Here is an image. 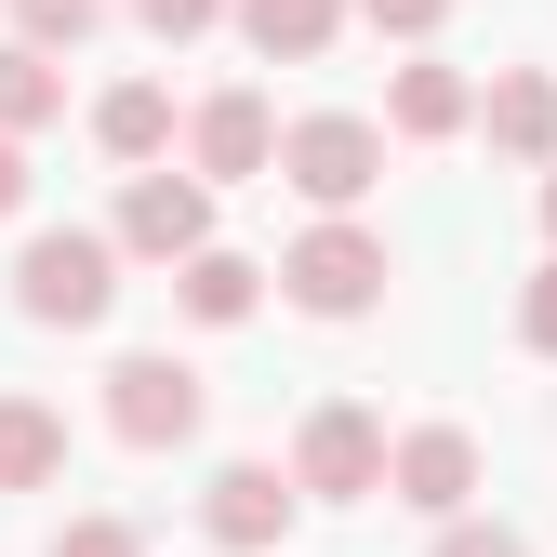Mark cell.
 <instances>
[{"mask_svg":"<svg viewBox=\"0 0 557 557\" xmlns=\"http://www.w3.org/2000/svg\"><path fill=\"white\" fill-rule=\"evenodd\" d=\"M107 239H81V226H40L27 239V265H14V306L40 319V332H81V319H107Z\"/></svg>","mask_w":557,"mask_h":557,"instance_id":"cell-1","label":"cell"},{"mask_svg":"<svg viewBox=\"0 0 557 557\" xmlns=\"http://www.w3.org/2000/svg\"><path fill=\"white\" fill-rule=\"evenodd\" d=\"M107 425H120L133 451L199 438V372H186V359H160V345H147V359H120V372H107Z\"/></svg>","mask_w":557,"mask_h":557,"instance_id":"cell-2","label":"cell"},{"mask_svg":"<svg viewBox=\"0 0 557 557\" xmlns=\"http://www.w3.org/2000/svg\"><path fill=\"white\" fill-rule=\"evenodd\" d=\"M293 306L306 319H359L372 293H385V239H359V226H319V239H293Z\"/></svg>","mask_w":557,"mask_h":557,"instance_id":"cell-3","label":"cell"},{"mask_svg":"<svg viewBox=\"0 0 557 557\" xmlns=\"http://www.w3.org/2000/svg\"><path fill=\"white\" fill-rule=\"evenodd\" d=\"M278 173H293L306 199H332V213H345V199L385 173V133H372V120H293V133H278Z\"/></svg>","mask_w":557,"mask_h":557,"instance_id":"cell-4","label":"cell"},{"mask_svg":"<svg viewBox=\"0 0 557 557\" xmlns=\"http://www.w3.org/2000/svg\"><path fill=\"white\" fill-rule=\"evenodd\" d=\"M293 465H306V492H319V505H359V492H385V465H398V451H385V425H372L359 398H332L319 425H306Z\"/></svg>","mask_w":557,"mask_h":557,"instance_id":"cell-5","label":"cell"},{"mask_svg":"<svg viewBox=\"0 0 557 557\" xmlns=\"http://www.w3.org/2000/svg\"><path fill=\"white\" fill-rule=\"evenodd\" d=\"M120 239L160 252V265H199V252H213V199H199L186 173H147V186L120 199Z\"/></svg>","mask_w":557,"mask_h":557,"instance_id":"cell-6","label":"cell"},{"mask_svg":"<svg viewBox=\"0 0 557 557\" xmlns=\"http://www.w3.org/2000/svg\"><path fill=\"white\" fill-rule=\"evenodd\" d=\"M199 531H213L226 557H265L278 531H293V492H278V465H226L213 492H199Z\"/></svg>","mask_w":557,"mask_h":557,"instance_id":"cell-7","label":"cell"},{"mask_svg":"<svg viewBox=\"0 0 557 557\" xmlns=\"http://www.w3.org/2000/svg\"><path fill=\"white\" fill-rule=\"evenodd\" d=\"M398 505H425V518H465V492H478V438L465 425H425V438H398Z\"/></svg>","mask_w":557,"mask_h":557,"instance_id":"cell-8","label":"cell"},{"mask_svg":"<svg viewBox=\"0 0 557 557\" xmlns=\"http://www.w3.org/2000/svg\"><path fill=\"white\" fill-rule=\"evenodd\" d=\"M265 160H278L265 94H213V107H199V173H265Z\"/></svg>","mask_w":557,"mask_h":557,"instance_id":"cell-9","label":"cell"},{"mask_svg":"<svg viewBox=\"0 0 557 557\" xmlns=\"http://www.w3.org/2000/svg\"><path fill=\"white\" fill-rule=\"evenodd\" d=\"M332 14L345 0H239V40L278 53V66H306V53H332Z\"/></svg>","mask_w":557,"mask_h":557,"instance_id":"cell-10","label":"cell"},{"mask_svg":"<svg viewBox=\"0 0 557 557\" xmlns=\"http://www.w3.org/2000/svg\"><path fill=\"white\" fill-rule=\"evenodd\" d=\"M53 465H66V425L40 398H0V492H40Z\"/></svg>","mask_w":557,"mask_h":557,"instance_id":"cell-11","label":"cell"},{"mask_svg":"<svg viewBox=\"0 0 557 557\" xmlns=\"http://www.w3.org/2000/svg\"><path fill=\"white\" fill-rule=\"evenodd\" d=\"M94 133H107V160H160V147H173V94H160V81H120V94L94 107Z\"/></svg>","mask_w":557,"mask_h":557,"instance_id":"cell-12","label":"cell"},{"mask_svg":"<svg viewBox=\"0 0 557 557\" xmlns=\"http://www.w3.org/2000/svg\"><path fill=\"white\" fill-rule=\"evenodd\" d=\"M492 147L505 160H557V94L544 81H492Z\"/></svg>","mask_w":557,"mask_h":557,"instance_id":"cell-13","label":"cell"},{"mask_svg":"<svg viewBox=\"0 0 557 557\" xmlns=\"http://www.w3.org/2000/svg\"><path fill=\"white\" fill-rule=\"evenodd\" d=\"M465 107H478V94L451 81V66H398V107H385V120H398V133H451Z\"/></svg>","mask_w":557,"mask_h":557,"instance_id":"cell-14","label":"cell"},{"mask_svg":"<svg viewBox=\"0 0 557 557\" xmlns=\"http://www.w3.org/2000/svg\"><path fill=\"white\" fill-rule=\"evenodd\" d=\"M53 107H66V81L14 40V53H0V133H27V120H53Z\"/></svg>","mask_w":557,"mask_h":557,"instance_id":"cell-15","label":"cell"},{"mask_svg":"<svg viewBox=\"0 0 557 557\" xmlns=\"http://www.w3.org/2000/svg\"><path fill=\"white\" fill-rule=\"evenodd\" d=\"M186 319H252V265L239 252H199L186 265Z\"/></svg>","mask_w":557,"mask_h":557,"instance_id":"cell-16","label":"cell"},{"mask_svg":"<svg viewBox=\"0 0 557 557\" xmlns=\"http://www.w3.org/2000/svg\"><path fill=\"white\" fill-rule=\"evenodd\" d=\"M94 14H107V0H14V27H27V53H40V40H94Z\"/></svg>","mask_w":557,"mask_h":557,"instance_id":"cell-17","label":"cell"},{"mask_svg":"<svg viewBox=\"0 0 557 557\" xmlns=\"http://www.w3.org/2000/svg\"><path fill=\"white\" fill-rule=\"evenodd\" d=\"M53 557H147V544H133V518H66Z\"/></svg>","mask_w":557,"mask_h":557,"instance_id":"cell-18","label":"cell"},{"mask_svg":"<svg viewBox=\"0 0 557 557\" xmlns=\"http://www.w3.org/2000/svg\"><path fill=\"white\" fill-rule=\"evenodd\" d=\"M133 14H147L160 40H199V27H213V14H226V0H133Z\"/></svg>","mask_w":557,"mask_h":557,"instance_id":"cell-19","label":"cell"},{"mask_svg":"<svg viewBox=\"0 0 557 557\" xmlns=\"http://www.w3.org/2000/svg\"><path fill=\"white\" fill-rule=\"evenodd\" d=\"M359 14H372V27H398V40H425V27L451 14V0H359Z\"/></svg>","mask_w":557,"mask_h":557,"instance_id":"cell-20","label":"cell"},{"mask_svg":"<svg viewBox=\"0 0 557 557\" xmlns=\"http://www.w3.org/2000/svg\"><path fill=\"white\" fill-rule=\"evenodd\" d=\"M518 332H531V345H544V359H557V265L531 278V306H518Z\"/></svg>","mask_w":557,"mask_h":557,"instance_id":"cell-21","label":"cell"},{"mask_svg":"<svg viewBox=\"0 0 557 557\" xmlns=\"http://www.w3.org/2000/svg\"><path fill=\"white\" fill-rule=\"evenodd\" d=\"M438 557H531V544H518V531H451Z\"/></svg>","mask_w":557,"mask_h":557,"instance_id":"cell-22","label":"cell"},{"mask_svg":"<svg viewBox=\"0 0 557 557\" xmlns=\"http://www.w3.org/2000/svg\"><path fill=\"white\" fill-rule=\"evenodd\" d=\"M0 213H27V160H14V133H0Z\"/></svg>","mask_w":557,"mask_h":557,"instance_id":"cell-23","label":"cell"},{"mask_svg":"<svg viewBox=\"0 0 557 557\" xmlns=\"http://www.w3.org/2000/svg\"><path fill=\"white\" fill-rule=\"evenodd\" d=\"M544 226H557V186H544Z\"/></svg>","mask_w":557,"mask_h":557,"instance_id":"cell-24","label":"cell"}]
</instances>
